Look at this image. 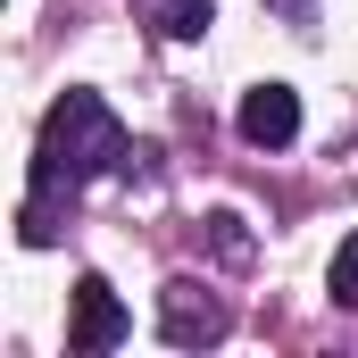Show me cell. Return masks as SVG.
I'll return each instance as SVG.
<instances>
[{
    "mask_svg": "<svg viewBox=\"0 0 358 358\" xmlns=\"http://www.w3.org/2000/svg\"><path fill=\"white\" fill-rule=\"evenodd\" d=\"M117 159H125V125H117V108H108L100 92H67V100L42 117L34 192H25V208H17V234H25V250L59 242V208L76 200V183H92L100 167H117Z\"/></svg>",
    "mask_w": 358,
    "mask_h": 358,
    "instance_id": "cell-1",
    "label": "cell"
},
{
    "mask_svg": "<svg viewBox=\"0 0 358 358\" xmlns=\"http://www.w3.org/2000/svg\"><path fill=\"white\" fill-rule=\"evenodd\" d=\"M134 334V317H125V300L100 283V275H84L76 283V317H67V350H84V358H100V350H117Z\"/></svg>",
    "mask_w": 358,
    "mask_h": 358,
    "instance_id": "cell-2",
    "label": "cell"
},
{
    "mask_svg": "<svg viewBox=\"0 0 358 358\" xmlns=\"http://www.w3.org/2000/svg\"><path fill=\"white\" fill-rule=\"evenodd\" d=\"M159 334L176 350H200V342H225V308L200 292V283H167L159 292Z\"/></svg>",
    "mask_w": 358,
    "mask_h": 358,
    "instance_id": "cell-3",
    "label": "cell"
},
{
    "mask_svg": "<svg viewBox=\"0 0 358 358\" xmlns=\"http://www.w3.org/2000/svg\"><path fill=\"white\" fill-rule=\"evenodd\" d=\"M292 134H300V92H292V84H250V92H242V142L283 150Z\"/></svg>",
    "mask_w": 358,
    "mask_h": 358,
    "instance_id": "cell-4",
    "label": "cell"
},
{
    "mask_svg": "<svg viewBox=\"0 0 358 358\" xmlns=\"http://www.w3.org/2000/svg\"><path fill=\"white\" fill-rule=\"evenodd\" d=\"M208 17H217V0H142V25L167 34V42H200Z\"/></svg>",
    "mask_w": 358,
    "mask_h": 358,
    "instance_id": "cell-5",
    "label": "cell"
},
{
    "mask_svg": "<svg viewBox=\"0 0 358 358\" xmlns=\"http://www.w3.org/2000/svg\"><path fill=\"white\" fill-rule=\"evenodd\" d=\"M334 300H342V308H358V234L334 250Z\"/></svg>",
    "mask_w": 358,
    "mask_h": 358,
    "instance_id": "cell-6",
    "label": "cell"
},
{
    "mask_svg": "<svg viewBox=\"0 0 358 358\" xmlns=\"http://www.w3.org/2000/svg\"><path fill=\"white\" fill-rule=\"evenodd\" d=\"M208 225H217V250H225V259H242V250H250V242H242V217H208Z\"/></svg>",
    "mask_w": 358,
    "mask_h": 358,
    "instance_id": "cell-7",
    "label": "cell"
}]
</instances>
